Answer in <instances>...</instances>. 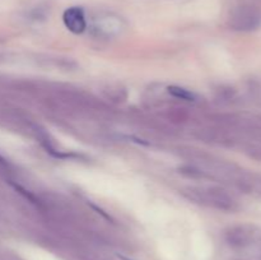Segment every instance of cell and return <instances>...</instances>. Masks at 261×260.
<instances>
[{
    "instance_id": "2",
    "label": "cell",
    "mask_w": 261,
    "mask_h": 260,
    "mask_svg": "<svg viewBox=\"0 0 261 260\" xmlns=\"http://www.w3.org/2000/svg\"><path fill=\"white\" fill-rule=\"evenodd\" d=\"M229 25L236 31L251 32L261 27V10L252 5L239 7L229 18Z\"/></svg>"
},
{
    "instance_id": "3",
    "label": "cell",
    "mask_w": 261,
    "mask_h": 260,
    "mask_svg": "<svg viewBox=\"0 0 261 260\" xmlns=\"http://www.w3.org/2000/svg\"><path fill=\"white\" fill-rule=\"evenodd\" d=\"M201 201L209 204L221 211L231 212L236 209V201L233 200L231 195L227 191L218 188H209L205 191L200 193Z\"/></svg>"
},
{
    "instance_id": "5",
    "label": "cell",
    "mask_w": 261,
    "mask_h": 260,
    "mask_svg": "<svg viewBox=\"0 0 261 260\" xmlns=\"http://www.w3.org/2000/svg\"><path fill=\"white\" fill-rule=\"evenodd\" d=\"M168 93L171 96L176 97V98L184 99V101H195V94L190 92L189 89L182 88L178 86H171L168 87Z\"/></svg>"
},
{
    "instance_id": "6",
    "label": "cell",
    "mask_w": 261,
    "mask_h": 260,
    "mask_svg": "<svg viewBox=\"0 0 261 260\" xmlns=\"http://www.w3.org/2000/svg\"><path fill=\"white\" fill-rule=\"evenodd\" d=\"M252 157L261 161V149H255L254 153H252Z\"/></svg>"
},
{
    "instance_id": "1",
    "label": "cell",
    "mask_w": 261,
    "mask_h": 260,
    "mask_svg": "<svg viewBox=\"0 0 261 260\" xmlns=\"http://www.w3.org/2000/svg\"><path fill=\"white\" fill-rule=\"evenodd\" d=\"M224 237L233 249H246L261 241V229L252 224H237L227 229Z\"/></svg>"
},
{
    "instance_id": "7",
    "label": "cell",
    "mask_w": 261,
    "mask_h": 260,
    "mask_svg": "<svg viewBox=\"0 0 261 260\" xmlns=\"http://www.w3.org/2000/svg\"><path fill=\"white\" fill-rule=\"evenodd\" d=\"M122 260H129V259H125V257H122Z\"/></svg>"
},
{
    "instance_id": "4",
    "label": "cell",
    "mask_w": 261,
    "mask_h": 260,
    "mask_svg": "<svg viewBox=\"0 0 261 260\" xmlns=\"http://www.w3.org/2000/svg\"><path fill=\"white\" fill-rule=\"evenodd\" d=\"M63 20L65 27L75 35L83 33L87 28L86 15L82 8L71 7L66 9L63 14Z\"/></svg>"
}]
</instances>
